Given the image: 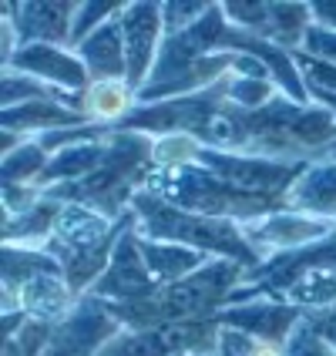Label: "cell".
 Instances as JSON below:
<instances>
[{"instance_id": "obj_1", "label": "cell", "mask_w": 336, "mask_h": 356, "mask_svg": "<svg viewBox=\"0 0 336 356\" xmlns=\"http://www.w3.org/2000/svg\"><path fill=\"white\" fill-rule=\"evenodd\" d=\"M209 148L259 159L313 161L336 148V118L319 104H299L279 91L259 111L225 104L212 128Z\"/></svg>"}, {"instance_id": "obj_2", "label": "cell", "mask_w": 336, "mask_h": 356, "mask_svg": "<svg viewBox=\"0 0 336 356\" xmlns=\"http://www.w3.org/2000/svg\"><path fill=\"white\" fill-rule=\"evenodd\" d=\"M152 172H155V138L141 131H111L108 155L98 168L74 185L51 188L47 195L95 209L104 218L121 222L131 216V202L145 188Z\"/></svg>"}, {"instance_id": "obj_3", "label": "cell", "mask_w": 336, "mask_h": 356, "mask_svg": "<svg viewBox=\"0 0 336 356\" xmlns=\"http://www.w3.org/2000/svg\"><path fill=\"white\" fill-rule=\"evenodd\" d=\"M131 212H135V229H138L145 238L189 245V249L205 252V256H212V259L239 262V266H246L249 273L262 266V259H259L256 249L249 245V238H246L239 222L185 212V209H178V205L152 195V192H145V188L135 195Z\"/></svg>"}, {"instance_id": "obj_4", "label": "cell", "mask_w": 336, "mask_h": 356, "mask_svg": "<svg viewBox=\"0 0 336 356\" xmlns=\"http://www.w3.org/2000/svg\"><path fill=\"white\" fill-rule=\"evenodd\" d=\"M131 225H135V212L128 218H121V222H111V218H104L95 209L64 202L58 229H54L51 242L44 245V252L61 266L71 293L78 299H84L95 289V282L104 276L108 262L115 256L118 238Z\"/></svg>"}, {"instance_id": "obj_5", "label": "cell", "mask_w": 336, "mask_h": 356, "mask_svg": "<svg viewBox=\"0 0 336 356\" xmlns=\"http://www.w3.org/2000/svg\"><path fill=\"white\" fill-rule=\"evenodd\" d=\"M145 192L165 198V202H172V205L185 209V212L209 216V218H229V222H239V225L286 209L276 198L256 195L249 188H239V185L212 175V172H205L198 165H189V168H155L152 178L145 181Z\"/></svg>"}, {"instance_id": "obj_6", "label": "cell", "mask_w": 336, "mask_h": 356, "mask_svg": "<svg viewBox=\"0 0 336 356\" xmlns=\"http://www.w3.org/2000/svg\"><path fill=\"white\" fill-rule=\"evenodd\" d=\"M242 232L249 238V245L256 249V256L269 262V259L296 256V252H306L319 242H326L330 236H336V222L306 216L296 209H279L262 218L242 222Z\"/></svg>"}, {"instance_id": "obj_7", "label": "cell", "mask_w": 336, "mask_h": 356, "mask_svg": "<svg viewBox=\"0 0 336 356\" xmlns=\"http://www.w3.org/2000/svg\"><path fill=\"white\" fill-rule=\"evenodd\" d=\"M125 330L108 302L95 296L78 299V306L64 319L54 323V333L44 356H98L108 339H115Z\"/></svg>"}, {"instance_id": "obj_8", "label": "cell", "mask_w": 336, "mask_h": 356, "mask_svg": "<svg viewBox=\"0 0 336 356\" xmlns=\"http://www.w3.org/2000/svg\"><path fill=\"white\" fill-rule=\"evenodd\" d=\"M155 289H159V282L148 273V262H145L141 245H138V229L131 225V229L118 238L115 256L108 262L104 276L95 282V289H91L88 296L101 299V302H108V306H131V302H141V299L155 296Z\"/></svg>"}, {"instance_id": "obj_9", "label": "cell", "mask_w": 336, "mask_h": 356, "mask_svg": "<svg viewBox=\"0 0 336 356\" xmlns=\"http://www.w3.org/2000/svg\"><path fill=\"white\" fill-rule=\"evenodd\" d=\"M121 34H125V58H128V84L141 95L165 44V14L161 3H125L121 10Z\"/></svg>"}, {"instance_id": "obj_10", "label": "cell", "mask_w": 336, "mask_h": 356, "mask_svg": "<svg viewBox=\"0 0 336 356\" xmlns=\"http://www.w3.org/2000/svg\"><path fill=\"white\" fill-rule=\"evenodd\" d=\"M303 319H306V309H299L293 302L276 296H259L249 302H239V306H225L216 316V323L225 330H239L253 339H269V343L289 346V339Z\"/></svg>"}, {"instance_id": "obj_11", "label": "cell", "mask_w": 336, "mask_h": 356, "mask_svg": "<svg viewBox=\"0 0 336 356\" xmlns=\"http://www.w3.org/2000/svg\"><path fill=\"white\" fill-rule=\"evenodd\" d=\"M7 67L27 74V78L44 81V84L58 88L64 95H74V98H81L91 88V74H88L81 54L71 47H58V44H20V51ZM7 67H0V71H7Z\"/></svg>"}, {"instance_id": "obj_12", "label": "cell", "mask_w": 336, "mask_h": 356, "mask_svg": "<svg viewBox=\"0 0 336 356\" xmlns=\"http://www.w3.org/2000/svg\"><path fill=\"white\" fill-rule=\"evenodd\" d=\"M7 14L17 24V34L24 44H58L71 47V31L81 3H3Z\"/></svg>"}, {"instance_id": "obj_13", "label": "cell", "mask_w": 336, "mask_h": 356, "mask_svg": "<svg viewBox=\"0 0 336 356\" xmlns=\"http://www.w3.org/2000/svg\"><path fill=\"white\" fill-rule=\"evenodd\" d=\"M78 124H91V121H84L81 111L61 101H27V104L0 111V131H14L20 138H40V135H51L61 128H78Z\"/></svg>"}, {"instance_id": "obj_14", "label": "cell", "mask_w": 336, "mask_h": 356, "mask_svg": "<svg viewBox=\"0 0 336 356\" xmlns=\"http://www.w3.org/2000/svg\"><path fill=\"white\" fill-rule=\"evenodd\" d=\"M286 209L336 222V159H317L293 181Z\"/></svg>"}, {"instance_id": "obj_15", "label": "cell", "mask_w": 336, "mask_h": 356, "mask_svg": "<svg viewBox=\"0 0 336 356\" xmlns=\"http://www.w3.org/2000/svg\"><path fill=\"white\" fill-rule=\"evenodd\" d=\"M135 108H138V91L128 81H91V88L78 98V111L84 121L101 124L108 131L125 124Z\"/></svg>"}, {"instance_id": "obj_16", "label": "cell", "mask_w": 336, "mask_h": 356, "mask_svg": "<svg viewBox=\"0 0 336 356\" xmlns=\"http://www.w3.org/2000/svg\"><path fill=\"white\" fill-rule=\"evenodd\" d=\"M81 60L91 81H128V58H125V34H121V14L108 20L101 31L78 47Z\"/></svg>"}, {"instance_id": "obj_17", "label": "cell", "mask_w": 336, "mask_h": 356, "mask_svg": "<svg viewBox=\"0 0 336 356\" xmlns=\"http://www.w3.org/2000/svg\"><path fill=\"white\" fill-rule=\"evenodd\" d=\"M138 245L145 262H148V273L155 276L159 286L182 282V279L195 276L198 269H205L212 262V256H205V252H195L189 245H175V242H155V238H145L141 232H138Z\"/></svg>"}, {"instance_id": "obj_18", "label": "cell", "mask_w": 336, "mask_h": 356, "mask_svg": "<svg viewBox=\"0 0 336 356\" xmlns=\"http://www.w3.org/2000/svg\"><path fill=\"white\" fill-rule=\"evenodd\" d=\"M111 138V135H108ZM108 138L98 141H81V145H71L58 155H51L44 175L38 178V188L51 192V188H61V185H74L81 178H88L95 168H98L104 155H108Z\"/></svg>"}, {"instance_id": "obj_19", "label": "cell", "mask_w": 336, "mask_h": 356, "mask_svg": "<svg viewBox=\"0 0 336 356\" xmlns=\"http://www.w3.org/2000/svg\"><path fill=\"white\" fill-rule=\"evenodd\" d=\"M64 212V202H58L54 195L40 198L34 209H27L24 216L3 218V245H20V249H44L54 229H58V218Z\"/></svg>"}, {"instance_id": "obj_20", "label": "cell", "mask_w": 336, "mask_h": 356, "mask_svg": "<svg viewBox=\"0 0 336 356\" xmlns=\"http://www.w3.org/2000/svg\"><path fill=\"white\" fill-rule=\"evenodd\" d=\"M276 299H286V302H293V306L306 309V313L336 306V266H313V269H306Z\"/></svg>"}, {"instance_id": "obj_21", "label": "cell", "mask_w": 336, "mask_h": 356, "mask_svg": "<svg viewBox=\"0 0 336 356\" xmlns=\"http://www.w3.org/2000/svg\"><path fill=\"white\" fill-rule=\"evenodd\" d=\"M313 27V7L310 3H269V31L266 40H273L276 47L296 54L303 51V40Z\"/></svg>"}, {"instance_id": "obj_22", "label": "cell", "mask_w": 336, "mask_h": 356, "mask_svg": "<svg viewBox=\"0 0 336 356\" xmlns=\"http://www.w3.org/2000/svg\"><path fill=\"white\" fill-rule=\"evenodd\" d=\"M44 273H61V266L47 256L44 249H20V245H3V273H0V293H17L24 282L44 276Z\"/></svg>"}, {"instance_id": "obj_23", "label": "cell", "mask_w": 336, "mask_h": 356, "mask_svg": "<svg viewBox=\"0 0 336 356\" xmlns=\"http://www.w3.org/2000/svg\"><path fill=\"white\" fill-rule=\"evenodd\" d=\"M47 161H51V155L40 148L38 138L24 141L17 152L0 159V181L3 185H38V178L44 175Z\"/></svg>"}, {"instance_id": "obj_24", "label": "cell", "mask_w": 336, "mask_h": 356, "mask_svg": "<svg viewBox=\"0 0 336 356\" xmlns=\"http://www.w3.org/2000/svg\"><path fill=\"white\" fill-rule=\"evenodd\" d=\"M279 95L273 78H229V104L242 111H259Z\"/></svg>"}, {"instance_id": "obj_25", "label": "cell", "mask_w": 336, "mask_h": 356, "mask_svg": "<svg viewBox=\"0 0 336 356\" xmlns=\"http://www.w3.org/2000/svg\"><path fill=\"white\" fill-rule=\"evenodd\" d=\"M216 356H289V350L282 343H269V339H253L239 330H225L218 337Z\"/></svg>"}, {"instance_id": "obj_26", "label": "cell", "mask_w": 336, "mask_h": 356, "mask_svg": "<svg viewBox=\"0 0 336 356\" xmlns=\"http://www.w3.org/2000/svg\"><path fill=\"white\" fill-rule=\"evenodd\" d=\"M125 10V3H81L78 17H74V31H71V51H78L84 40L95 31H101L108 20H115Z\"/></svg>"}, {"instance_id": "obj_27", "label": "cell", "mask_w": 336, "mask_h": 356, "mask_svg": "<svg viewBox=\"0 0 336 356\" xmlns=\"http://www.w3.org/2000/svg\"><path fill=\"white\" fill-rule=\"evenodd\" d=\"M222 14L232 27L246 31V34L266 38V31H269V3H236V0H229V3H222Z\"/></svg>"}, {"instance_id": "obj_28", "label": "cell", "mask_w": 336, "mask_h": 356, "mask_svg": "<svg viewBox=\"0 0 336 356\" xmlns=\"http://www.w3.org/2000/svg\"><path fill=\"white\" fill-rule=\"evenodd\" d=\"M40 198H44V188L38 185H3L0 181V205H3V218L24 216L27 209H34Z\"/></svg>"}, {"instance_id": "obj_29", "label": "cell", "mask_w": 336, "mask_h": 356, "mask_svg": "<svg viewBox=\"0 0 336 356\" xmlns=\"http://www.w3.org/2000/svg\"><path fill=\"white\" fill-rule=\"evenodd\" d=\"M296 64H299V71H303L306 88H317V91L336 95V64L317 60V58H310V54H303V51H296Z\"/></svg>"}, {"instance_id": "obj_30", "label": "cell", "mask_w": 336, "mask_h": 356, "mask_svg": "<svg viewBox=\"0 0 336 356\" xmlns=\"http://www.w3.org/2000/svg\"><path fill=\"white\" fill-rule=\"evenodd\" d=\"M286 350H289V356H336L333 343L319 337L306 319L299 323V330L293 333V339H289V346H286Z\"/></svg>"}, {"instance_id": "obj_31", "label": "cell", "mask_w": 336, "mask_h": 356, "mask_svg": "<svg viewBox=\"0 0 336 356\" xmlns=\"http://www.w3.org/2000/svg\"><path fill=\"white\" fill-rule=\"evenodd\" d=\"M212 3H161V14H165V34H182L189 31L195 20L205 17Z\"/></svg>"}, {"instance_id": "obj_32", "label": "cell", "mask_w": 336, "mask_h": 356, "mask_svg": "<svg viewBox=\"0 0 336 356\" xmlns=\"http://www.w3.org/2000/svg\"><path fill=\"white\" fill-rule=\"evenodd\" d=\"M303 54L336 64V31H326V27H317V24H313L306 40H303Z\"/></svg>"}, {"instance_id": "obj_33", "label": "cell", "mask_w": 336, "mask_h": 356, "mask_svg": "<svg viewBox=\"0 0 336 356\" xmlns=\"http://www.w3.org/2000/svg\"><path fill=\"white\" fill-rule=\"evenodd\" d=\"M313 24L317 27H326V31H336V0H313Z\"/></svg>"}, {"instance_id": "obj_34", "label": "cell", "mask_w": 336, "mask_h": 356, "mask_svg": "<svg viewBox=\"0 0 336 356\" xmlns=\"http://www.w3.org/2000/svg\"><path fill=\"white\" fill-rule=\"evenodd\" d=\"M310 98H313V104H319V108H326L330 115L336 118V95H330V91H317V88H310Z\"/></svg>"}, {"instance_id": "obj_35", "label": "cell", "mask_w": 336, "mask_h": 356, "mask_svg": "<svg viewBox=\"0 0 336 356\" xmlns=\"http://www.w3.org/2000/svg\"><path fill=\"white\" fill-rule=\"evenodd\" d=\"M178 356H189V353H178Z\"/></svg>"}]
</instances>
